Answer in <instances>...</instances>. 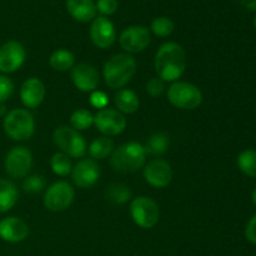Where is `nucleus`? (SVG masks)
<instances>
[{
    "mask_svg": "<svg viewBox=\"0 0 256 256\" xmlns=\"http://www.w3.org/2000/svg\"><path fill=\"white\" fill-rule=\"evenodd\" d=\"M95 6H96V12H99L102 16H108L116 12L119 2L118 0H98L95 2Z\"/></svg>",
    "mask_w": 256,
    "mask_h": 256,
    "instance_id": "obj_32",
    "label": "nucleus"
},
{
    "mask_svg": "<svg viewBox=\"0 0 256 256\" xmlns=\"http://www.w3.org/2000/svg\"><path fill=\"white\" fill-rule=\"evenodd\" d=\"M19 199L18 188L12 180L0 179V214L12 210Z\"/></svg>",
    "mask_w": 256,
    "mask_h": 256,
    "instance_id": "obj_20",
    "label": "nucleus"
},
{
    "mask_svg": "<svg viewBox=\"0 0 256 256\" xmlns=\"http://www.w3.org/2000/svg\"><path fill=\"white\" fill-rule=\"evenodd\" d=\"M70 124L76 132H82L94 125V115L86 109H78L70 116Z\"/></svg>",
    "mask_w": 256,
    "mask_h": 256,
    "instance_id": "obj_27",
    "label": "nucleus"
},
{
    "mask_svg": "<svg viewBox=\"0 0 256 256\" xmlns=\"http://www.w3.org/2000/svg\"><path fill=\"white\" fill-rule=\"evenodd\" d=\"M46 90L44 82L38 78H29L20 86V100L28 109H35L44 100Z\"/></svg>",
    "mask_w": 256,
    "mask_h": 256,
    "instance_id": "obj_18",
    "label": "nucleus"
},
{
    "mask_svg": "<svg viewBox=\"0 0 256 256\" xmlns=\"http://www.w3.org/2000/svg\"><path fill=\"white\" fill-rule=\"evenodd\" d=\"M252 202L256 205V188L254 189V192H252Z\"/></svg>",
    "mask_w": 256,
    "mask_h": 256,
    "instance_id": "obj_38",
    "label": "nucleus"
},
{
    "mask_svg": "<svg viewBox=\"0 0 256 256\" xmlns=\"http://www.w3.org/2000/svg\"><path fill=\"white\" fill-rule=\"evenodd\" d=\"M66 10L79 22H89L96 18V6L92 0H66Z\"/></svg>",
    "mask_w": 256,
    "mask_h": 256,
    "instance_id": "obj_19",
    "label": "nucleus"
},
{
    "mask_svg": "<svg viewBox=\"0 0 256 256\" xmlns=\"http://www.w3.org/2000/svg\"><path fill=\"white\" fill-rule=\"evenodd\" d=\"M136 72V62L129 54L112 55L104 64L102 75L110 89L124 88Z\"/></svg>",
    "mask_w": 256,
    "mask_h": 256,
    "instance_id": "obj_2",
    "label": "nucleus"
},
{
    "mask_svg": "<svg viewBox=\"0 0 256 256\" xmlns=\"http://www.w3.org/2000/svg\"><path fill=\"white\" fill-rule=\"evenodd\" d=\"M114 150V142L109 136L96 138L89 146V154L92 159L102 160Z\"/></svg>",
    "mask_w": 256,
    "mask_h": 256,
    "instance_id": "obj_24",
    "label": "nucleus"
},
{
    "mask_svg": "<svg viewBox=\"0 0 256 256\" xmlns=\"http://www.w3.org/2000/svg\"><path fill=\"white\" fill-rule=\"evenodd\" d=\"M254 25H255V28H256V16H255V19H254Z\"/></svg>",
    "mask_w": 256,
    "mask_h": 256,
    "instance_id": "obj_39",
    "label": "nucleus"
},
{
    "mask_svg": "<svg viewBox=\"0 0 256 256\" xmlns=\"http://www.w3.org/2000/svg\"><path fill=\"white\" fill-rule=\"evenodd\" d=\"M170 104L182 110H194L202 102V94L196 85L186 82H174L168 89Z\"/></svg>",
    "mask_w": 256,
    "mask_h": 256,
    "instance_id": "obj_5",
    "label": "nucleus"
},
{
    "mask_svg": "<svg viewBox=\"0 0 256 256\" xmlns=\"http://www.w3.org/2000/svg\"><path fill=\"white\" fill-rule=\"evenodd\" d=\"M114 102L118 108V112L122 114H134L139 109V98L136 92L130 89H122L115 94Z\"/></svg>",
    "mask_w": 256,
    "mask_h": 256,
    "instance_id": "obj_21",
    "label": "nucleus"
},
{
    "mask_svg": "<svg viewBox=\"0 0 256 256\" xmlns=\"http://www.w3.org/2000/svg\"><path fill=\"white\" fill-rule=\"evenodd\" d=\"M130 215L138 226L152 229L158 224L160 210L156 202L146 196H138L130 204Z\"/></svg>",
    "mask_w": 256,
    "mask_h": 256,
    "instance_id": "obj_7",
    "label": "nucleus"
},
{
    "mask_svg": "<svg viewBox=\"0 0 256 256\" xmlns=\"http://www.w3.org/2000/svg\"><path fill=\"white\" fill-rule=\"evenodd\" d=\"M186 54L178 42H165L155 55V72L164 82H178L186 69Z\"/></svg>",
    "mask_w": 256,
    "mask_h": 256,
    "instance_id": "obj_1",
    "label": "nucleus"
},
{
    "mask_svg": "<svg viewBox=\"0 0 256 256\" xmlns=\"http://www.w3.org/2000/svg\"><path fill=\"white\" fill-rule=\"evenodd\" d=\"M26 59V50L22 42L9 40L0 46V72L12 74L19 70Z\"/></svg>",
    "mask_w": 256,
    "mask_h": 256,
    "instance_id": "obj_10",
    "label": "nucleus"
},
{
    "mask_svg": "<svg viewBox=\"0 0 256 256\" xmlns=\"http://www.w3.org/2000/svg\"><path fill=\"white\" fill-rule=\"evenodd\" d=\"M2 128L5 134L12 140L25 142L34 135V116L26 109H12L4 116Z\"/></svg>",
    "mask_w": 256,
    "mask_h": 256,
    "instance_id": "obj_4",
    "label": "nucleus"
},
{
    "mask_svg": "<svg viewBox=\"0 0 256 256\" xmlns=\"http://www.w3.org/2000/svg\"><path fill=\"white\" fill-rule=\"evenodd\" d=\"M75 192L66 182H54L48 188L44 195V206L49 212H60L66 210L74 202Z\"/></svg>",
    "mask_w": 256,
    "mask_h": 256,
    "instance_id": "obj_8",
    "label": "nucleus"
},
{
    "mask_svg": "<svg viewBox=\"0 0 256 256\" xmlns=\"http://www.w3.org/2000/svg\"><path fill=\"white\" fill-rule=\"evenodd\" d=\"M144 178L152 186L162 189L166 188L172 180V169L165 160L154 159L144 168Z\"/></svg>",
    "mask_w": 256,
    "mask_h": 256,
    "instance_id": "obj_15",
    "label": "nucleus"
},
{
    "mask_svg": "<svg viewBox=\"0 0 256 256\" xmlns=\"http://www.w3.org/2000/svg\"><path fill=\"white\" fill-rule=\"evenodd\" d=\"M170 145L169 136L164 132H155L148 139L146 144L144 145L146 154L150 155H162L168 152Z\"/></svg>",
    "mask_w": 256,
    "mask_h": 256,
    "instance_id": "obj_25",
    "label": "nucleus"
},
{
    "mask_svg": "<svg viewBox=\"0 0 256 256\" xmlns=\"http://www.w3.org/2000/svg\"><path fill=\"white\" fill-rule=\"evenodd\" d=\"M240 4L244 5L245 8L250 10H255L256 12V0H239Z\"/></svg>",
    "mask_w": 256,
    "mask_h": 256,
    "instance_id": "obj_36",
    "label": "nucleus"
},
{
    "mask_svg": "<svg viewBox=\"0 0 256 256\" xmlns=\"http://www.w3.org/2000/svg\"><path fill=\"white\" fill-rule=\"evenodd\" d=\"M146 155L144 145L136 142H130L120 145L112 152L110 165L115 172H134L144 166Z\"/></svg>",
    "mask_w": 256,
    "mask_h": 256,
    "instance_id": "obj_3",
    "label": "nucleus"
},
{
    "mask_svg": "<svg viewBox=\"0 0 256 256\" xmlns=\"http://www.w3.org/2000/svg\"><path fill=\"white\" fill-rule=\"evenodd\" d=\"M50 66L58 72H66L74 68L75 56L66 49H58L52 54L49 59Z\"/></svg>",
    "mask_w": 256,
    "mask_h": 256,
    "instance_id": "obj_23",
    "label": "nucleus"
},
{
    "mask_svg": "<svg viewBox=\"0 0 256 256\" xmlns=\"http://www.w3.org/2000/svg\"><path fill=\"white\" fill-rule=\"evenodd\" d=\"M55 145L69 158H82L86 154V142L84 138L72 126L62 125L55 129L52 135Z\"/></svg>",
    "mask_w": 256,
    "mask_h": 256,
    "instance_id": "obj_6",
    "label": "nucleus"
},
{
    "mask_svg": "<svg viewBox=\"0 0 256 256\" xmlns=\"http://www.w3.org/2000/svg\"><path fill=\"white\" fill-rule=\"evenodd\" d=\"M238 166L245 175L256 178V150L246 149L238 156Z\"/></svg>",
    "mask_w": 256,
    "mask_h": 256,
    "instance_id": "obj_26",
    "label": "nucleus"
},
{
    "mask_svg": "<svg viewBox=\"0 0 256 256\" xmlns=\"http://www.w3.org/2000/svg\"><path fill=\"white\" fill-rule=\"evenodd\" d=\"M100 176V168L94 159H82L72 169V182L78 188L89 189L94 186Z\"/></svg>",
    "mask_w": 256,
    "mask_h": 256,
    "instance_id": "obj_14",
    "label": "nucleus"
},
{
    "mask_svg": "<svg viewBox=\"0 0 256 256\" xmlns=\"http://www.w3.org/2000/svg\"><path fill=\"white\" fill-rule=\"evenodd\" d=\"M90 39L100 49L112 46L116 40V30L112 20L106 16L95 18L90 26Z\"/></svg>",
    "mask_w": 256,
    "mask_h": 256,
    "instance_id": "obj_13",
    "label": "nucleus"
},
{
    "mask_svg": "<svg viewBox=\"0 0 256 256\" xmlns=\"http://www.w3.org/2000/svg\"><path fill=\"white\" fill-rule=\"evenodd\" d=\"M132 194L129 186L122 182H112L105 190V198L108 202H112L115 205H122L130 202Z\"/></svg>",
    "mask_w": 256,
    "mask_h": 256,
    "instance_id": "obj_22",
    "label": "nucleus"
},
{
    "mask_svg": "<svg viewBox=\"0 0 256 256\" xmlns=\"http://www.w3.org/2000/svg\"><path fill=\"white\" fill-rule=\"evenodd\" d=\"M146 92L150 96L158 98L162 95L165 92V82L160 78H152L149 82H146Z\"/></svg>",
    "mask_w": 256,
    "mask_h": 256,
    "instance_id": "obj_33",
    "label": "nucleus"
},
{
    "mask_svg": "<svg viewBox=\"0 0 256 256\" xmlns=\"http://www.w3.org/2000/svg\"><path fill=\"white\" fill-rule=\"evenodd\" d=\"M245 236L252 244L256 245V214L249 220L245 228Z\"/></svg>",
    "mask_w": 256,
    "mask_h": 256,
    "instance_id": "obj_35",
    "label": "nucleus"
},
{
    "mask_svg": "<svg viewBox=\"0 0 256 256\" xmlns=\"http://www.w3.org/2000/svg\"><path fill=\"white\" fill-rule=\"evenodd\" d=\"M152 42L150 36V30L146 26L142 25H134L129 26L120 34L119 44L122 50L128 52H142V50L146 49Z\"/></svg>",
    "mask_w": 256,
    "mask_h": 256,
    "instance_id": "obj_12",
    "label": "nucleus"
},
{
    "mask_svg": "<svg viewBox=\"0 0 256 256\" xmlns=\"http://www.w3.org/2000/svg\"><path fill=\"white\" fill-rule=\"evenodd\" d=\"M6 114V106L4 104H0V116H5Z\"/></svg>",
    "mask_w": 256,
    "mask_h": 256,
    "instance_id": "obj_37",
    "label": "nucleus"
},
{
    "mask_svg": "<svg viewBox=\"0 0 256 256\" xmlns=\"http://www.w3.org/2000/svg\"><path fill=\"white\" fill-rule=\"evenodd\" d=\"M72 80L80 92H95L100 82L99 72L90 64L74 65L72 69Z\"/></svg>",
    "mask_w": 256,
    "mask_h": 256,
    "instance_id": "obj_16",
    "label": "nucleus"
},
{
    "mask_svg": "<svg viewBox=\"0 0 256 256\" xmlns=\"http://www.w3.org/2000/svg\"><path fill=\"white\" fill-rule=\"evenodd\" d=\"M29 235V226L18 216H6L0 220V239L10 244L25 240Z\"/></svg>",
    "mask_w": 256,
    "mask_h": 256,
    "instance_id": "obj_17",
    "label": "nucleus"
},
{
    "mask_svg": "<svg viewBox=\"0 0 256 256\" xmlns=\"http://www.w3.org/2000/svg\"><path fill=\"white\" fill-rule=\"evenodd\" d=\"M174 28L175 25L174 22H172V20L166 16L155 18L152 22V25H150V30H152L156 36L160 38L169 36V35L174 32Z\"/></svg>",
    "mask_w": 256,
    "mask_h": 256,
    "instance_id": "obj_29",
    "label": "nucleus"
},
{
    "mask_svg": "<svg viewBox=\"0 0 256 256\" xmlns=\"http://www.w3.org/2000/svg\"><path fill=\"white\" fill-rule=\"evenodd\" d=\"M14 94V82L6 75L0 74V104H4Z\"/></svg>",
    "mask_w": 256,
    "mask_h": 256,
    "instance_id": "obj_31",
    "label": "nucleus"
},
{
    "mask_svg": "<svg viewBox=\"0 0 256 256\" xmlns=\"http://www.w3.org/2000/svg\"><path fill=\"white\" fill-rule=\"evenodd\" d=\"M50 166L52 170L59 176H66L68 174L72 172V160L64 152H56L52 156L50 160Z\"/></svg>",
    "mask_w": 256,
    "mask_h": 256,
    "instance_id": "obj_28",
    "label": "nucleus"
},
{
    "mask_svg": "<svg viewBox=\"0 0 256 256\" xmlns=\"http://www.w3.org/2000/svg\"><path fill=\"white\" fill-rule=\"evenodd\" d=\"M90 102H92V106L98 108V109H105V106L109 102V99H108L106 95L102 92H92V95H90Z\"/></svg>",
    "mask_w": 256,
    "mask_h": 256,
    "instance_id": "obj_34",
    "label": "nucleus"
},
{
    "mask_svg": "<svg viewBox=\"0 0 256 256\" xmlns=\"http://www.w3.org/2000/svg\"><path fill=\"white\" fill-rule=\"evenodd\" d=\"M32 166V154L24 146H14L8 152L4 159L6 174L12 179L25 178Z\"/></svg>",
    "mask_w": 256,
    "mask_h": 256,
    "instance_id": "obj_9",
    "label": "nucleus"
},
{
    "mask_svg": "<svg viewBox=\"0 0 256 256\" xmlns=\"http://www.w3.org/2000/svg\"><path fill=\"white\" fill-rule=\"evenodd\" d=\"M94 125L105 136H116L126 128V119L115 109H102L94 115Z\"/></svg>",
    "mask_w": 256,
    "mask_h": 256,
    "instance_id": "obj_11",
    "label": "nucleus"
},
{
    "mask_svg": "<svg viewBox=\"0 0 256 256\" xmlns=\"http://www.w3.org/2000/svg\"><path fill=\"white\" fill-rule=\"evenodd\" d=\"M45 188V178L42 175H30L22 182V189L29 194H36Z\"/></svg>",
    "mask_w": 256,
    "mask_h": 256,
    "instance_id": "obj_30",
    "label": "nucleus"
}]
</instances>
